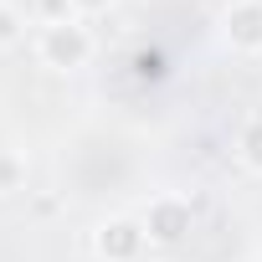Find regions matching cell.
<instances>
[{
    "label": "cell",
    "instance_id": "obj_1",
    "mask_svg": "<svg viewBox=\"0 0 262 262\" xmlns=\"http://www.w3.org/2000/svg\"><path fill=\"white\" fill-rule=\"evenodd\" d=\"M93 52H98V36H93V26H88L82 16H57V21L41 26V36H36V57H41V67H52V72H82V67L93 62Z\"/></svg>",
    "mask_w": 262,
    "mask_h": 262
},
{
    "label": "cell",
    "instance_id": "obj_2",
    "mask_svg": "<svg viewBox=\"0 0 262 262\" xmlns=\"http://www.w3.org/2000/svg\"><path fill=\"white\" fill-rule=\"evenodd\" d=\"M93 252H98V262H144L149 231L139 216H108L93 231Z\"/></svg>",
    "mask_w": 262,
    "mask_h": 262
},
{
    "label": "cell",
    "instance_id": "obj_3",
    "mask_svg": "<svg viewBox=\"0 0 262 262\" xmlns=\"http://www.w3.org/2000/svg\"><path fill=\"white\" fill-rule=\"evenodd\" d=\"M139 221H144L149 242H160V247H180V242L195 231V206H190L185 195L165 190V195H155V201H149V211H144Z\"/></svg>",
    "mask_w": 262,
    "mask_h": 262
},
{
    "label": "cell",
    "instance_id": "obj_4",
    "mask_svg": "<svg viewBox=\"0 0 262 262\" xmlns=\"http://www.w3.org/2000/svg\"><path fill=\"white\" fill-rule=\"evenodd\" d=\"M221 41L236 57H262V0H231L221 11Z\"/></svg>",
    "mask_w": 262,
    "mask_h": 262
},
{
    "label": "cell",
    "instance_id": "obj_5",
    "mask_svg": "<svg viewBox=\"0 0 262 262\" xmlns=\"http://www.w3.org/2000/svg\"><path fill=\"white\" fill-rule=\"evenodd\" d=\"M236 160H242L252 175H262V113H252V118L242 123V134H236Z\"/></svg>",
    "mask_w": 262,
    "mask_h": 262
},
{
    "label": "cell",
    "instance_id": "obj_6",
    "mask_svg": "<svg viewBox=\"0 0 262 262\" xmlns=\"http://www.w3.org/2000/svg\"><path fill=\"white\" fill-rule=\"evenodd\" d=\"M26 175H31V165H26L21 149H0V201H6V195H21V190H26Z\"/></svg>",
    "mask_w": 262,
    "mask_h": 262
},
{
    "label": "cell",
    "instance_id": "obj_7",
    "mask_svg": "<svg viewBox=\"0 0 262 262\" xmlns=\"http://www.w3.org/2000/svg\"><path fill=\"white\" fill-rule=\"evenodd\" d=\"M21 41H26V11L0 0V52H16Z\"/></svg>",
    "mask_w": 262,
    "mask_h": 262
},
{
    "label": "cell",
    "instance_id": "obj_8",
    "mask_svg": "<svg viewBox=\"0 0 262 262\" xmlns=\"http://www.w3.org/2000/svg\"><path fill=\"white\" fill-rule=\"evenodd\" d=\"M67 6L77 11V16H98V11H108L113 0H67Z\"/></svg>",
    "mask_w": 262,
    "mask_h": 262
}]
</instances>
